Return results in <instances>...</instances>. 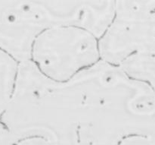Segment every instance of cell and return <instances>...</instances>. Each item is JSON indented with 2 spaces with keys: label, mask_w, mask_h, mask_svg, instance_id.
<instances>
[{
  "label": "cell",
  "mask_w": 155,
  "mask_h": 145,
  "mask_svg": "<svg viewBox=\"0 0 155 145\" xmlns=\"http://www.w3.org/2000/svg\"><path fill=\"white\" fill-rule=\"evenodd\" d=\"M150 145H155V139L154 140V141H151V144H150Z\"/></svg>",
  "instance_id": "9c48e42d"
},
{
  "label": "cell",
  "mask_w": 155,
  "mask_h": 145,
  "mask_svg": "<svg viewBox=\"0 0 155 145\" xmlns=\"http://www.w3.org/2000/svg\"><path fill=\"white\" fill-rule=\"evenodd\" d=\"M15 138L0 120V145H13Z\"/></svg>",
  "instance_id": "52a82bcc"
},
{
  "label": "cell",
  "mask_w": 155,
  "mask_h": 145,
  "mask_svg": "<svg viewBox=\"0 0 155 145\" xmlns=\"http://www.w3.org/2000/svg\"><path fill=\"white\" fill-rule=\"evenodd\" d=\"M71 81L80 100L79 144L155 138V93L146 84L102 60Z\"/></svg>",
  "instance_id": "6da1fadb"
},
{
  "label": "cell",
  "mask_w": 155,
  "mask_h": 145,
  "mask_svg": "<svg viewBox=\"0 0 155 145\" xmlns=\"http://www.w3.org/2000/svg\"><path fill=\"white\" fill-rule=\"evenodd\" d=\"M54 27L49 1H0V50L18 63L30 61L36 38Z\"/></svg>",
  "instance_id": "5b68a950"
},
{
  "label": "cell",
  "mask_w": 155,
  "mask_h": 145,
  "mask_svg": "<svg viewBox=\"0 0 155 145\" xmlns=\"http://www.w3.org/2000/svg\"><path fill=\"white\" fill-rule=\"evenodd\" d=\"M155 43V1H116L114 16L99 40L101 59L120 65Z\"/></svg>",
  "instance_id": "277c9868"
},
{
  "label": "cell",
  "mask_w": 155,
  "mask_h": 145,
  "mask_svg": "<svg viewBox=\"0 0 155 145\" xmlns=\"http://www.w3.org/2000/svg\"><path fill=\"white\" fill-rule=\"evenodd\" d=\"M0 120L15 138L34 135L56 145H78V92L71 81H54L30 61L24 62L20 64L13 94Z\"/></svg>",
  "instance_id": "7a4b0ae2"
},
{
  "label": "cell",
  "mask_w": 155,
  "mask_h": 145,
  "mask_svg": "<svg viewBox=\"0 0 155 145\" xmlns=\"http://www.w3.org/2000/svg\"><path fill=\"white\" fill-rule=\"evenodd\" d=\"M101 60L99 39L71 26L51 27L41 33L33 43L30 58L44 76L61 83Z\"/></svg>",
  "instance_id": "3957f363"
},
{
  "label": "cell",
  "mask_w": 155,
  "mask_h": 145,
  "mask_svg": "<svg viewBox=\"0 0 155 145\" xmlns=\"http://www.w3.org/2000/svg\"><path fill=\"white\" fill-rule=\"evenodd\" d=\"M151 62H152L153 65H154V68H155V58H154V57H152V58H151Z\"/></svg>",
  "instance_id": "ba28073f"
},
{
  "label": "cell",
  "mask_w": 155,
  "mask_h": 145,
  "mask_svg": "<svg viewBox=\"0 0 155 145\" xmlns=\"http://www.w3.org/2000/svg\"><path fill=\"white\" fill-rule=\"evenodd\" d=\"M20 63L0 50V119L13 94Z\"/></svg>",
  "instance_id": "8992f818"
}]
</instances>
